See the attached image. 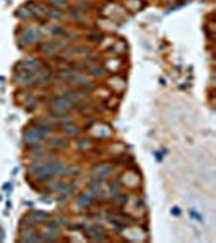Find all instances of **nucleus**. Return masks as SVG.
Here are the masks:
<instances>
[{
	"label": "nucleus",
	"mask_w": 216,
	"mask_h": 243,
	"mask_svg": "<svg viewBox=\"0 0 216 243\" xmlns=\"http://www.w3.org/2000/svg\"><path fill=\"white\" fill-rule=\"evenodd\" d=\"M52 2H54L55 5H62V7H65V3H67L65 0H52Z\"/></svg>",
	"instance_id": "obj_1"
}]
</instances>
